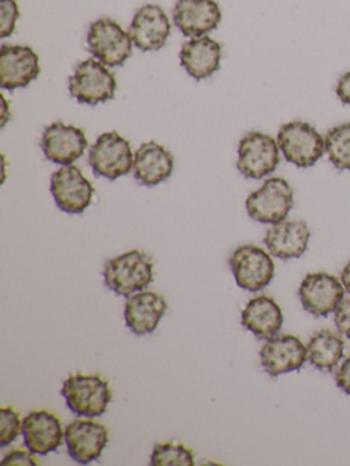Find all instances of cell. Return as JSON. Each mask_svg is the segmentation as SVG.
Wrapping results in <instances>:
<instances>
[{"label":"cell","instance_id":"1","mask_svg":"<svg viewBox=\"0 0 350 466\" xmlns=\"http://www.w3.org/2000/svg\"><path fill=\"white\" fill-rule=\"evenodd\" d=\"M104 285L118 296L130 297L145 290L155 279V263L142 250L134 249L106 261Z\"/></svg>","mask_w":350,"mask_h":466},{"label":"cell","instance_id":"2","mask_svg":"<svg viewBox=\"0 0 350 466\" xmlns=\"http://www.w3.org/2000/svg\"><path fill=\"white\" fill-rule=\"evenodd\" d=\"M66 405L77 416L95 419L106 413L112 400L111 387L98 375L73 373L62 386Z\"/></svg>","mask_w":350,"mask_h":466},{"label":"cell","instance_id":"3","mask_svg":"<svg viewBox=\"0 0 350 466\" xmlns=\"http://www.w3.org/2000/svg\"><path fill=\"white\" fill-rule=\"evenodd\" d=\"M88 51L108 67L122 66L133 54V40L117 21L98 18L87 35Z\"/></svg>","mask_w":350,"mask_h":466},{"label":"cell","instance_id":"4","mask_svg":"<svg viewBox=\"0 0 350 466\" xmlns=\"http://www.w3.org/2000/svg\"><path fill=\"white\" fill-rule=\"evenodd\" d=\"M276 141L284 159L300 168L312 167L325 154L324 138L308 122L282 125Z\"/></svg>","mask_w":350,"mask_h":466},{"label":"cell","instance_id":"5","mask_svg":"<svg viewBox=\"0 0 350 466\" xmlns=\"http://www.w3.org/2000/svg\"><path fill=\"white\" fill-rule=\"evenodd\" d=\"M68 92L81 105L96 106L115 97L117 80L108 66L96 58L82 61L68 78Z\"/></svg>","mask_w":350,"mask_h":466},{"label":"cell","instance_id":"6","mask_svg":"<svg viewBox=\"0 0 350 466\" xmlns=\"http://www.w3.org/2000/svg\"><path fill=\"white\" fill-rule=\"evenodd\" d=\"M245 206L252 219L265 225H275L289 217L294 206V192L286 179L273 177L248 196Z\"/></svg>","mask_w":350,"mask_h":466},{"label":"cell","instance_id":"7","mask_svg":"<svg viewBox=\"0 0 350 466\" xmlns=\"http://www.w3.org/2000/svg\"><path fill=\"white\" fill-rule=\"evenodd\" d=\"M88 162L96 176L115 181L133 170L134 154L119 133L106 132L90 147Z\"/></svg>","mask_w":350,"mask_h":466},{"label":"cell","instance_id":"8","mask_svg":"<svg viewBox=\"0 0 350 466\" xmlns=\"http://www.w3.org/2000/svg\"><path fill=\"white\" fill-rule=\"evenodd\" d=\"M229 266L237 285L251 293L267 288L275 275V264L270 253L256 245L238 247L230 256Z\"/></svg>","mask_w":350,"mask_h":466},{"label":"cell","instance_id":"9","mask_svg":"<svg viewBox=\"0 0 350 466\" xmlns=\"http://www.w3.org/2000/svg\"><path fill=\"white\" fill-rule=\"evenodd\" d=\"M279 146L275 138L262 132H249L238 143L237 168L245 178L262 179L278 167Z\"/></svg>","mask_w":350,"mask_h":466},{"label":"cell","instance_id":"10","mask_svg":"<svg viewBox=\"0 0 350 466\" xmlns=\"http://www.w3.org/2000/svg\"><path fill=\"white\" fill-rule=\"evenodd\" d=\"M51 193L60 211L77 215L89 208L95 187L77 166L68 165L52 174Z\"/></svg>","mask_w":350,"mask_h":466},{"label":"cell","instance_id":"11","mask_svg":"<svg viewBox=\"0 0 350 466\" xmlns=\"http://www.w3.org/2000/svg\"><path fill=\"white\" fill-rule=\"evenodd\" d=\"M298 296L306 312L325 318L335 312L344 301V283L327 272H312L301 282Z\"/></svg>","mask_w":350,"mask_h":466},{"label":"cell","instance_id":"12","mask_svg":"<svg viewBox=\"0 0 350 466\" xmlns=\"http://www.w3.org/2000/svg\"><path fill=\"white\" fill-rule=\"evenodd\" d=\"M109 435L106 425L92 419H77L65 430V443L71 460L88 465L98 460L108 443Z\"/></svg>","mask_w":350,"mask_h":466},{"label":"cell","instance_id":"13","mask_svg":"<svg viewBox=\"0 0 350 466\" xmlns=\"http://www.w3.org/2000/svg\"><path fill=\"white\" fill-rule=\"evenodd\" d=\"M40 147L44 157L55 165L68 166L79 159L88 148V138L81 127L54 122L44 129Z\"/></svg>","mask_w":350,"mask_h":466},{"label":"cell","instance_id":"14","mask_svg":"<svg viewBox=\"0 0 350 466\" xmlns=\"http://www.w3.org/2000/svg\"><path fill=\"white\" fill-rule=\"evenodd\" d=\"M40 75L37 53L27 46L3 45L0 48V86L5 91L25 88Z\"/></svg>","mask_w":350,"mask_h":466},{"label":"cell","instance_id":"15","mask_svg":"<svg viewBox=\"0 0 350 466\" xmlns=\"http://www.w3.org/2000/svg\"><path fill=\"white\" fill-rule=\"evenodd\" d=\"M306 360L305 345L294 335H275L260 350L262 370L273 378L301 370Z\"/></svg>","mask_w":350,"mask_h":466},{"label":"cell","instance_id":"16","mask_svg":"<svg viewBox=\"0 0 350 466\" xmlns=\"http://www.w3.org/2000/svg\"><path fill=\"white\" fill-rule=\"evenodd\" d=\"M171 34V24L159 5H145L139 7L129 26L133 45L139 50L159 51L166 46Z\"/></svg>","mask_w":350,"mask_h":466},{"label":"cell","instance_id":"17","mask_svg":"<svg viewBox=\"0 0 350 466\" xmlns=\"http://www.w3.org/2000/svg\"><path fill=\"white\" fill-rule=\"evenodd\" d=\"M172 20L183 36L194 39L218 28L221 10L215 0H177L172 10Z\"/></svg>","mask_w":350,"mask_h":466},{"label":"cell","instance_id":"18","mask_svg":"<svg viewBox=\"0 0 350 466\" xmlns=\"http://www.w3.org/2000/svg\"><path fill=\"white\" fill-rule=\"evenodd\" d=\"M22 438L33 454L46 455L59 449L65 441V431L57 414L35 410L22 420Z\"/></svg>","mask_w":350,"mask_h":466},{"label":"cell","instance_id":"19","mask_svg":"<svg viewBox=\"0 0 350 466\" xmlns=\"http://www.w3.org/2000/svg\"><path fill=\"white\" fill-rule=\"evenodd\" d=\"M167 301L161 294L142 290L128 297L125 304L126 326L133 334L142 337L158 329L167 312Z\"/></svg>","mask_w":350,"mask_h":466},{"label":"cell","instance_id":"20","mask_svg":"<svg viewBox=\"0 0 350 466\" xmlns=\"http://www.w3.org/2000/svg\"><path fill=\"white\" fill-rule=\"evenodd\" d=\"M311 230L304 220H282L271 226L264 236L270 255L281 260L298 258L308 249Z\"/></svg>","mask_w":350,"mask_h":466},{"label":"cell","instance_id":"21","mask_svg":"<svg viewBox=\"0 0 350 466\" xmlns=\"http://www.w3.org/2000/svg\"><path fill=\"white\" fill-rule=\"evenodd\" d=\"M174 157L155 141L142 144L134 154L133 176L139 185L156 187L171 177Z\"/></svg>","mask_w":350,"mask_h":466},{"label":"cell","instance_id":"22","mask_svg":"<svg viewBox=\"0 0 350 466\" xmlns=\"http://www.w3.org/2000/svg\"><path fill=\"white\" fill-rule=\"evenodd\" d=\"M180 62L191 78L204 80L221 67V46L208 36L194 37L180 48Z\"/></svg>","mask_w":350,"mask_h":466},{"label":"cell","instance_id":"23","mask_svg":"<svg viewBox=\"0 0 350 466\" xmlns=\"http://www.w3.org/2000/svg\"><path fill=\"white\" fill-rule=\"evenodd\" d=\"M241 324L259 339H270L278 335L283 326V313L275 299L257 296L249 299L241 313Z\"/></svg>","mask_w":350,"mask_h":466},{"label":"cell","instance_id":"24","mask_svg":"<svg viewBox=\"0 0 350 466\" xmlns=\"http://www.w3.org/2000/svg\"><path fill=\"white\" fill-rule=\"evenodd\" d=\"M345 340L341 332L320 329L314 332L306 345L308 361L320 370H333L344 356Z\"/></svg>","mask_w":350,"mask_h":466},{"label":"cell","instance_id":"25","mask_svg":"<svg viewBox=\"0 0 350 466\" xmlns=\"http://www.w3.org/2000/svg\"><path fill=\"white\" fill-rule=\"evenodd\" d=\"M325 154L338 170H350V124L328 130L324 137Z\"/></svg>","mask_w":350,"mask_h":466},{"label":"cell","instance_id":"26","mask_svg":"<svg viewBox=\"0 0 350 466\" xmlns=\"http://www.w3.org/2000/svg\"><path fill=\"white\" fill-rule=\"evenodd\" d=\"M152 466H194L193 451L182 443L167 441L153 447L150 455Z\"/></svg>","mask_w":350,"mask_h":466},{"label":"cell","instance_id":"27","mask_svg":"<svg viewBox=\"0 0 350 466\" xmlns=\"http://www.w3.org/2000/svg\"><path fill=\"white\" fill-rule=\"evenodd\" d=\"M22 433V420L13 406H5L0 410V447L13 443Z\"/></svg>","mask_w":350,"mask_h":466},{"label":"cell","instance_id":"28","mask_svg":"<svg viewBox=\"0 0 350 466\" xmlns=\"http://www.w3.org/2000/svg\"><path fill=\"white\" fill-rule=\"evenodd\" d=\"M19 7L16 0H0V37L7 39L15 31Z\"/></svg>","mask_w":350,"mask_h":466},{"label":"cell","instance_id":"29","mask_svg":"<svg viewBox=\"0 0 350 466\" xmlns=\"http://www.w3.org/2000/svg\"><path fill=\"white\" fill-rule=\"evenodd\" d=\"M2 466H37L38 462L36 460L33 452L30 451L29 449H15L11 450L8 454L5 455L2 462H0Z\"/></svg>","mask_w":350,"mask_h":466},{"label":"cell","instance_id":"30","mask_svg":"<svg viewBox=\"0 0 350 466\" xmlns=\"http://www.w3.org/2000/svg\"><path fill=\"white\" fill-rule=\"evenodd\" d=\"M334 321H335V327L338 332H341L344 337L349 338L350 339V299L342 301L338 309L335 310Z\"/></svg>","mask_w":350,"mask_h":466},{"label":"cell","instance_id":"31","mask_svg":"<svg viewBox=\"0 0 350 466\" xmlns=\"http://www.w3.org/2000/svg\"><path fill=\"white\" fill-rule=\"evenodd\" d=\"M336 386L350 395V356L342 362L335 373Z\"/></svg>","mask_w":350,"mask_h":466},{"label":"cell","instance_id":"32","mask_svg":"<svg viewBox=\"0 0 350 466\" xmlns=\"http://www.w3.org/2000/svg\"><path fill=\"white\" fill-rule=\"evenodd\" d=\"M335 94L344 105L350 106V72L345 73L338 78Z\"/></svg>","mask_w":350,"mask_h":466},{"label":"cell","instance_id":"33","mask_svg":"<svg viewBox=\"0 0 350 466\" xmlns=\"http://www.w3.org/2000/svg\"><path fill=\"white\" fill-rule=\"evenodd\" d=\"M341 282L344 283L345 290L350 293V261L345 266L341 272Z\"/></svg>","mask_w":350,"mask_h":466},{"label":"cell","instance_id":"34","mask_svg":"<svg viewBox=\"0 0 350 466\" xmlns=\"http://www.w3.org/2000/svg\"><path fill=\"white\" fill-rule=\"evenodd\" d=\"M0 99H2V127H5V124H7L8 121V105L7 100L5 99V96H0Z\"/></svg>","mask_w":350,"mask_h":466}]
</instances>
